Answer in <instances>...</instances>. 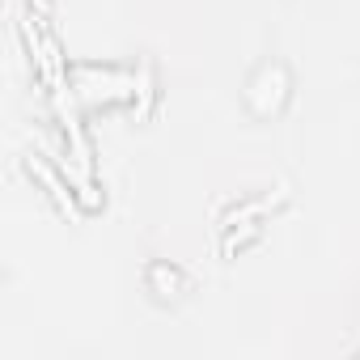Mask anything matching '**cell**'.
Here are the masks:
<instances>
[{
	"label": "cell",
	"instance_id": "obj_2",
	"mask_svg": "<svg viewBox=\"0 0 360 360\" xmlns=\"http://www.w3.org/2000/svg\"><path fill=\"white\" fill-rule=\"evenodd\" d=\"M242 98H246L250 115L276 119V115H284V106H288V98H292V72H288L280 60H267V64H259V68L250 72Z\"/></svg>",
	"mask_w": 360,
	"mask_h": 360
},
{
	"label": "cell",
	"instance_id": "obj_4",
	"mask_svg": "<svg viewBox=\"0 0 360 360\" xmlns=\"http://www.w3.org/2000/svg\"><path fill=\"white\" fill-rule=\"evenodd\" d=\"M144 284H148V292H153L157 301H178V297H183V292L191 288L187 271H183V267H174V263H165V259L148 263V271H144Z\"/></svg>",
	"mask_w": 360,
	"mask_h": 360
},
{
	"label": "cell",
	"instance_id": "obj_3",
	"mask_svg": "<svg viewBox=\"0 0 360 360\" xmlns=\"http://www.w3.org/2000/svg\"><path fill=\"white\" fill-rule=\"evenodd\" d=\"M280 200H284V191H276V195H259V200H250V204L233 208V217L221 225V246H225V255H233V250H242L250 238H259L263 217H267Z\"/></svg>",
	"mask_w": 360,
	"mask_h": 360
},
{
	"label": "cell",
	"instance_id": "obj_1",
	"mask_svg": "<svg viewBox=\"0 0 360 360\" xmlns=\"http://www.w3.org/2000/svg\"><path fill=\"white\" fill-rule=\"evenodd\" d=\"M68 85H72L81 110L136 106V94H153L148 72L119 68V64H68Z\"/></svg>",
	"mask_w": 360,
	"mask_h": 360
}]
</instances>
